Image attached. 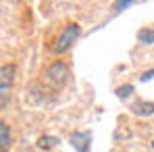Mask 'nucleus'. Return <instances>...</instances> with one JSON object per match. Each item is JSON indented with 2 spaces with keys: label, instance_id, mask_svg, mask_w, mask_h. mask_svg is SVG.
Listing matches in <instances>:
<instances>
[{
  "label": "nucleus",
  "instance_id": "f257e3e1",
  "mask_svg": "<svg viewBox=\"0 0 154 152\" xmlns=\"http://www.w3.org/2000/svg\"><path fill=\"white\" fill-rule=\"evenodd\" d=\"M79 33H81L79 23L69 21L67 25H63L58 31H56V36H54V38H50V42H48L50 52H54V54H65V52H67L77 42Z\"/></svg>",
  "mask_w": 154,
  "mask_h": 152
},
{
  "label": "nucleus",
  "instance_id": "9d476101",
  "mask_svg": "<svg viewBox=\"0 0 154 152\" xmlns=\"http://www.w3.org/2000/svg\"><path fill=\"white\" fill-rule=\"evenodd\" d=\"M154 77V69H150V71H144L142 75H140V81H150Z\"/></svg>",
  "mask_w": 154,
  "mask_h": 152
},
{
  "label": "nucleus",
  "instance_id": "20e7f679",
  "mask_svg": "<svg viewBox=\"0 0 154 152\" xmlns=\"http://www.w3.org/2000/svg\"><path fill=\"white\" fill-rule=\"evenodd\" d=\"M131 113L137 117H150L154 115V102H135V104H131Z\"/></svg>",
  "mask_w": 154,
  "mask_h": 152
},
{
  "label": "nucleus",
  "instance_id": "9b49d317",
  "mask_svg": "<svg viewBox=\"0 0 154 152\" xmlns=\"http://www.w3.org/2000/svg\"><path fill=\"white\" fill-rule=\"evenodd\" d=\"M152 148H154V142H152Z\"/></svg>",
  "mask_w": 154,
  "mask_h": 152
},
{
  "label": "nucleus",
  "instance_id": "6e6552de",
  "mask_svg": "<svg viewBox=\"0 0 154 152\" xmlns=\"http://www.w3.org/2000/svg\"><path fill=\"white\" fill-rule=\"evenodd\" d=\"M115 92H117V96H119V98H127V96L133 94V85H129V83H127V85H119Z\"/></svg>",
  "mask_w": 154,
  "mask_h": 152
},
{
  "label": "nucleus",
  "instance_id": "1a4fd4ad",
  "mask_svg": "<svg viewBox=\"0 0 154 152\" xmlns=\"http://www.w3.org/2000/svg\"><path fill=\"white\" fill-rule=\"evenodd\" d=\"M131 4H135L133 0H125V2H115L112 6L117 8V11H123V8H127V6H131Z\"/></svg>",
  "mask_w": 154,
  "mask_h": 152
},
{
  "label": "nucleus",
  "instance_id": "39448f33",
  "mask_svg": "<svg viewBox=\"0 0 154 152\" xmlns=\"http://www.w3.org/2000/svg\"><path fill=\"white\" fill-rule=\"evenodd\" d=\"M8 146H11V129L2 121L0 123V148H2V152L8 150Z\"/></svg>",
  "mask_w": 154,
  "mask_h": 152
},
{
  "label": "nucleus",
  "instance_id": "7ed1b4c3",
  "mask_svg": "<svg viewBox=\"0 0 154 152\" xmlns=\"http://www.w3.org/2000/svg\"><path fill=\"white\" fill-rule=\"evenodd\" d=\"M71 144L77 152H90L92 146V131H75L71 133Z\"/></svg>",
  "mask_w": 154,
  "mask_h": 152
},
{
  "label": "nucleus",
  "instance_id": "f03ea898",
  "mask_svg": "<svg viewBox=\"0 0 154 152\" xmlns=\"http://www.w3.org/2000/svg\"><path fill=\"white\" fill-rule=\"evenodd\" d=\"M42 77H44V81L48 85H52V88H63L67 83V79H69V65L65 60H54V63H50L44 69Z\"/></svg>",
  "mask_w": 154,
  "mask_h": 152
},
{
  "label": "nucleus",
  "instance_id": "0eeeda50",
  "mask_svg": "<svg viewBox=\"0 0 154 152\" xmlns=\"http://www.w3.org/2000/svg\"><path fill=\"white\" fill-rule=\"evenodd\" d=\"M137 40L144 42V44L154 46V29H152V27H144V29H140V31H137Z\"/></svg>",
  "mask_w": 154,
  "mask_h": 152
},
{
  "label": "nucleus",
  "instance_id": "423d86ee",
  "mask_svg": "<svg viewBox=\"0 0 154 152\" xmlns=\"http://www.w3.org/2000/svg\"><path fill=\"white\" fill-rule=\"evenodd\" d=\"M35 146H38L40 150H50L54 146H58V138H54V135H42Z\"/></svg>",
  "mask_w": 154,
  "mask_h": 152
}]
</instances>
